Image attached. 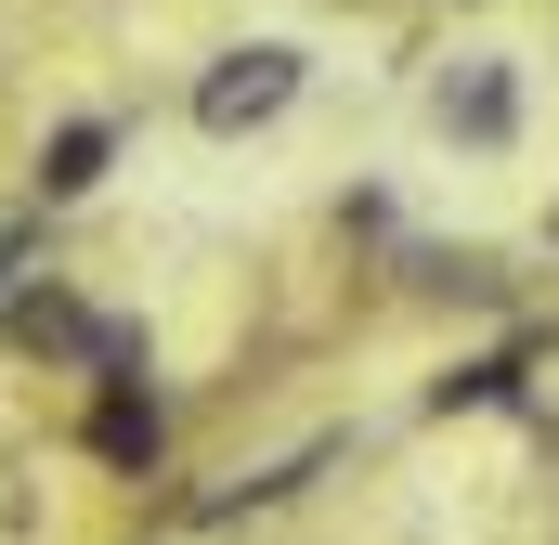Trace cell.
<instances>
[{"instance_id":"obj_3","label":"cell","mask_w":559,"mask_h":545,"mask_svg":"<svg viewBox=\"0 0 559 545\" xmlns=\"http://www.w3.org/2000/svg\"><path fill=\"white\" fill-rule=\"evenodd\" d=\"M0 325H13V351H39V364H92V338H105L66 286H13V299H0Z\"/></svg>"},{"instance_id":"obj_6","label":"cell","mask_w":559,"mask_h":545,"mask_svg":"<svg viewBox=\"0 0 559 545\" xmlns=\"http://www.w3.org/2000/svg\"><path fill=\"white\" fill-rule=\"evenodd\" d=\"M508 390H521V351H481V364H455V377H442L429 403L455 415V403H508Z\"/></svg>"},{"instance_id":"obj_5","label":"cell","mask_w":559,"mask_h":545,"mask_svg":"<svg viewBox=\"0 0 559 545\" xmlns=\"http://www.w3.org/2000/svg\"><path fill=\"white\" fill-rule=\"evenodd\" d=\"M105 156H118L105 118H66V131L39 143V195H52V208H66V195H92V182H105Z\"/></svg>"},{"instance_id":"obj_4","label":"cell","mask_w":559,"mask_h":545,"mask_svg":"<svg viewBox=\"0 0 559 545\" xmlns=\"http://www.w3.org/2000/svg\"><path fill=\"white\" fill-rule=\"evenodd\" d=\"M156 441H169V428H156V390H143V377H118V390H92V455H105V468H156Z\"/></svg>"},{"instance_id":"obj_2","label":"cell","mask_w":559,"mask_h":545,"mask_svg":"<svg viewBox=\"0 0 559 545\" xmlns=\"http://www.w3.org/2000/svg\"><path fill=\"white\" fill-rule=\"evenodd\" d=\"M429 131L495 156V143L521 131V65H508V52H455V65H442V92H429Z\"/></svg>"},{"instance_id":"obj_1","label":"cell","mask_w":559,"mask_h":545,"mask_svg":"<svg viewBox=\"0 0 559 545\" xmlns=\"http://www.w3.org/2000/svg\"><path fill=\"white\" fill-rule=\"evenodd\" d=\"M286 105H299V52L286 39H235L209 78H195V131L209 143H248V131H274Z\"/></svg>"}]
</instances>
